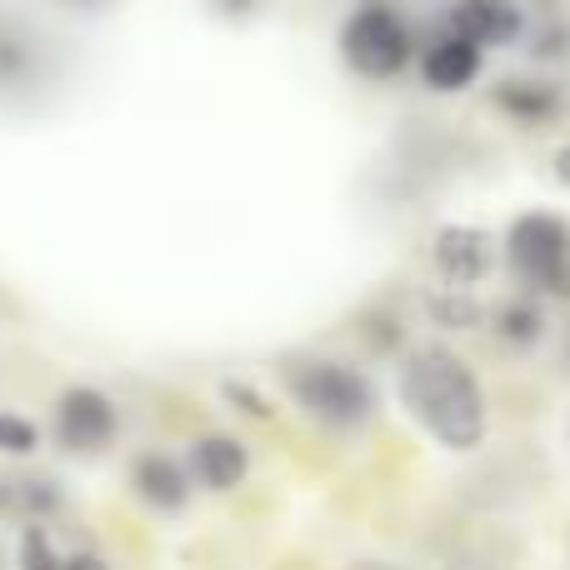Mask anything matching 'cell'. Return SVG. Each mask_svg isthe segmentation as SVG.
I'll return each mask as SVG.
<instances>
[{
    "mask_svg": "<svg viewBox=\"0 0 570 570\" xmlns=\"http://www.w3.org/2000/svg\"><path fill=\"white\" fill-rule=\"evenodd\" d=\"M401 405L441 451L471 455L485 445L491 431V411H485V391L475 371L451 351V345H415L401 361Z\"/></svg>",
    "mask_w": 570,
    "mask_h": 570,
    "instance_id": "6da1fadb",
    "label": "cell"
},
{
    "mask_svg": "<svg viewBox=\"0 0 570 570\" xmlns=\"http://www.w3.org/2000/svg\"><path fill=\"white\" fill-rule=\"evenodd\" d=\"M281 385L315 425L325 431H361L381 411L375 381L351 361H325V355H301L281 365Z\"/></svg>",
    "mask_w": 570,
    "mask_h": 570,
    "instance_id": "7a4b0ae2",
    "label": "cell"
},
{
    "mask_svg": "<svg viewBox=\"0 0 570 570\" xmlns=\"http://www.w3.org/2000/svg\"><path fill=\"white\" fill-rule=\"evenodd\" d=\"M341 60L361 80H395L415 60V30L391 0H355V10L341 20Z\"/></svg>",
    "mask_w": 570,
    "mask_h": 570,
    "instance_id": "3957f363",
    "label": "cell"
},
{
    "mask_svg": "<svg viewBox=\"0 0 570 570\" xmlns=\"http://www.w3.org/2000/svg\"><path fill=\"white\" fill-rule=\"evenodd\" d=\"M505 266L531 295L570 301V220L556 210H525L505 226Z\"/></svg>",
    "mask_w": 570,
    "mask_h": 570,
    "instance_id": "277c9868",
    "label": "cell"
},
{
    "mask_svg": "<svg viewBox=\"0 0 570 570\" xmlns=\"http://www.w3.org/2000/svg\"><path fill=\"white\" fill-rule=\"evenodd\" d=\"M50 435L66 455H100L120 435V411L100 385H66L56 395Z\"/></svg>",
    "mask_w": 570,
    "mask_h": 570,
    "instance_id": "5b68a950",
    "label": "cell"
},
{
    "mask_svg": "<svg viewBox=\"0 0 570 570\" xmlns=\"http://www.w3.org/2000/svg\"><path fill=\"white\" fill-rule=\"evenodd\" d=\"M431 266L445 285H481L491 281L495 271V236L485 226H465V220H451V226L435 230L431 240Z\"/></svg>",
    "mask_w": 570,
    "mask_h": 570,
    "instance_id": "8992f818",
    "label": "cell"
},
{
    "mask_svg": "<svg viewBox=\"0 0 570 570\" xmlns=\"http://www.w3.org/2000/svg\"><path fill=\"white\" fill-rule=\"evenodd\" d=\"M415 66H421L425 90H435V96H461V90H471L475 80H481L485 50L475 46V40L455 36V30H441L435 40H425L421 46Z\"/></svg>",
    "mask_w": 570,
    "mask_h": 570,
    "instance_id": "52a82bcc",
    "label": "cell"
},
{
    "mask_svg": "<svg viewBox=\"0 0 570 570\" xmlns=\"http://www.w3.org/2000/svg\"><path fill=\"white\" fill-rule=\"evenodd\" d=\"M130 491H136V501L146 505V511L176 515L190 505L196 481H190V465L176 461L170 451H140L136 461H130Z\"/></svg>",
    "mask_w": 570,
    "mask_h": 570,
    "instance_id": "ba28073f",
    "label": "cell"
},
{
    "mask_svg": "<svg viewBox=\"0 0 570 570\" xmlns=\"http://www.w3.org/2000/svg\"><path fill=\"white\" fill-rule=\"evenodd\" d=\"M186 465H190V481L210 495H230L236 485H246L250 475V445L240 435H226V431H210V435H196L186 451Z\"/></svg>",
    "mask_w": 570,
    "mask_h": 570,
    "instance_id": "9c48e42d",
    "label": "cell"
},
{
    "mask_svg": "<svg viewBox=\"0 0 570 570\" xmlns=\"http://www.w3.org/2000/svg\"><path fill=\"white\" fill-rule=\"evenodd\" d=\"M491 106L501 110L505 120H515V126L525 130H546L556 126V120L570 110L566 90L556 86V80H541V76H505L491 86Z\"/></svg>",
    "mask_w": 570,
    "mask_h": 570,
    "instance_id": "30bf717a",
    "label": "cell"
},
{
    "mask_svg": "<svg viewBox=\"0 0 570 570\" xmlns=\"http://www.w3.org/2000/svg\"><path fill=\"white\" fill-rule=\"evenodd\" d=\"M445 30L475 40L481 50H505L525 36V10L515 0H455L445 10Z\"/></svg>",
    "mask_w": 570,
    "mask_h": 570,
    "instance_id": "8fae6325",
    "label": "cell"
},
{
    "mask_svg": "<svg viewBox=\"0 0 570 570\" xmlns=\"http://www.w3.org/2000/svg\"><path fill=\"white\" fill-rule=\"evenodd\" d=\"M60 505H66V495L50 475H0V515H10V521H46Z\"/></svg>",
    "mask_w": 570,
    "mask_h": 570,
    "instance_id": "7c38bea8",
    "label": "cell"
},
{
    "mask_svg": "<svg viewBox=\"0 0 570 570\" xmlns=\"http://www.w3.org/2000/svg\"><path fill=\"white\" fill-rule=\"evenodd\" d=\"M491 325H495V335H501L511 351H531V345H541L546 341V305H541V295H531V291L505 295V301L491 311Z\"/></svg>",
    "mask_w": 570,
    "mask_h": 570,
    "instance_id": "4fadbf2b",
    "label": "cell"
},
{
    "mask_svg": "<svg viewBox=\"0 0 570 570\" xmlns=\"http://www.w3.org/2000/svg\"><path fill=\"white\" fill-rule=\"evenodd\" d=\"M421 305H425V315H431L441 331H481L485 325V305H481V295H471L465 285H431V291L421 295Z\"/></svg>",
    "mask_w": 570,
    "mask_h": 570,
    "instance_id": "5bb4252c",
    "label": "cell"
},
{
    "mask_svg": "<svg viewBox=\"0 0 570 570\" xmlns=\"http://www.w3.org/2000/svg\"><path fill=\"white\" fill-rule=\"evenodd\" d=\"M16 561H20V570H66V556L56 551V535H50L46 521H30L26 531H20Z\"/></svg>",
    "mask_w": 570,
    "mask_h": 570,
    "instance_id": "9a60e30c",
    "label": "cell"
},
{
    "mask_svg": "<svg viewBox=\"0 0 570 570\" xmlns=\"http://www.w3.org/2000/svg\"><path fill=\"white\" fill-rule=\"evenodd\" d=\"M220 401H226L236 415H246V421H276V401H271L261 385L240 381V375H226V381H220Z\"/></svg>",
    "mask_w": 570,
    "mask_h": 570,
    "instance_id": "2e32d148",
    "label": "cell"
},
{
    "mask_svg": "<svg viewBox=\"0 0 570 570\" xmlns=\"http://www.w3.org/2000/svg\"><path fill=\"white\" fill-rule=\"evenodd\" d=\"M40 451V425L20 411H0V455L6 461H26Z\"/></svg>",
    "mask_w": 570,
    "mask_h": 570,
    "instance_id": "e0dca14e",
    "label": "cell"
},
{
    "mask_svg": "<svg viewBox=\"0 0 570 570\" xmlns=\"http://www.w3.org/2000/svg\"><path fill=\"white\" fill-rule=\"evenodd\" d=\"M531 50H535V60H566L570 56V26L566 20H546V26H535Z\"/></svg>",
    "mask_w": 570,
    "mask_h": 570,
    "instance_id": "ac0fdd59",
    "label": "cell"
},
{
    "mask_svg": "<svg viewBox=\"0 0 570 570\" xmlns=\"http://www.w3.org/2000/svg\"><path fill=\"white\" fill-rule=\"evenodd\" d=\"M30 70V50L26 40H10L0 36V86H10V80H20Z\"/></svg>",
    "mask_w": 570,
    "mask_h": 570,
    "instance_id": "d6986e66",
    "label": "cell"
},
{
    "mask_svg": "<svg viewBox=\"0 0 570 570\" xmlns=\"http://www.w3.org/2000/svg\"><path fill=\"white\" fill-rule=\"evenodd\" d=\"M66 570H110V561H106V556H96V551H70Z\"/></svg>",
    "mask_w": 570,
    "mask_h": 570,
    "instance_id": "ffe728a7",
    "label": "cell"
},
{
    "mask_svg": "<svg viewBox=\"0 0 570 570\" xmlns=\"http://www.w3.org/2000/svg\"><path fill=\"white\" fill-rule=\"evenodd\" d=\"M551 170H556V180H561V186L570 190V140L551 156Z\"/></svg>",
    "mask_w": 570,
    "mask_h": 570,
    "instance_id": "44dd1931",
    "label": "cell"
},
{
    "mask_svg": "<svg viewBox=\"0 0 570 570\" xmlns=\"http://www.w3.org/2000/svg\"><path fill=\"white\" fill-rule=\"evenodd\" d=\"M445 570H491V566L475 561V556H451V561H445Z\"/></svg>",
    "mask_w": 570,
    "mask_h": 570,
    "instance_id": "7402d4cb",
    "label": "cell"
},
{
    "mask_svg": "<svg viewBox=\"0 0 570 570\" xmlns=\"http://www.w3.org/2000/svg\"><path fill=\"white\" fill-rule=\"evenodd\" d=\"M250 6H256V0H220V10H226V16H246Z\"/></svg>",
    "mask_w": 570,
    "mask_h": 570,
    "instance_id": "603a6c76",
    "label": "cell"
},
{
    "mask_svg": "<svg viewBox=\"0 0 570 570\" xmlns=\"http://www.w3.org/2000/svg\"><path fill=\"white\" fill-rule=\"evenodd\" d=\"M66 6H100V0H66Z\"/></svg>",
    "mask_w": 570,
    "mask_h": 570,
    "instance_id": "cb8c5ba5",
    "label": "cell"
},
{
    "mask_svg": "<svg viewBox=\"0 0 570 570\" xmlns=\"http://www.w3.org/2000/svg\"><path fill=\"white\" fill-rule=\"evenodd\" d=\"M535 6H551V0H535Z\"/></svg>",
    "mask_w": 570,
    "mask_h": 570,
    "instance_id": "d4e9b609",
    "label": "cell"
},
{
    "mask_svg": "<svg viewBox=\"0 0 570 570\" xmlns=\"http://www.w3.org/2000/svg\"><path fill=\"white\" fill-rule=\"evenodd\" d=\"M365 570H381V566H365Z\"/></svg>",
    "mask_w": 570,
    "mask_h": 570,
    "instance_id": "484cf974",
    "label": "cell"
}]
</instances>
